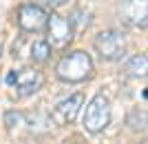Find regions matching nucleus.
<instances>
[{"label": "nucleus", "instance_id": "obj_12", "mask_svg": "<svg viewBox=\"0 0 148 144\" xmlns=\"http://www.w3.org/2000/svg\"><path fill=\"white\" fill-rule=\"evenodd\" d=\"M22 113L20 111H7L5 113V124H7V129H13V126H18V124H22Z\"/></svg>", "mask_w": 148, "mask_h": 144}, {"label": "nucleus", "instance_id": "obj_2", "mask_svg": "<svg viewBox=\"0 0 148 144\" xmlns=\"http://www.w3.org/2000/svg\"><path fill=\"white\" fill-rule=\"evenodd\" d=\"M95 51L99 53V58L104 62H119L126 58V51H128V42H126V36L117 29H106V31H99L95 36V42H93Z\"/></svg>", "mask_w": 148, "mask_h": 144}, {"label": "nucleus", "instance_id": "obj_6", "mask_svg": "<svg viewBox=\"0 0 148 144\" xmlns=\"http://www.w3.org/2000/svg\"><path fill=\"white\" fill-rule=\"evenodd\" d=\"M82 107H84V95H82V93H73V95H69V98H64V100H60L56 107H53V111H51L53 124H56V126L73 124L75 118L80 115Z\"/></svg>", "mask_w": 148, "mask_h": 144}, {"label": "nucleus", "instance_id": "obj_9", "mask_svg": "<svg viewBox=\"0 0 148 144\" xmlns=\"http://www.w3.org/2000/svg\"><path fill=\"white\" fill-rule=\"evenodd\" d=\"M126 73L130 78H146V71H148V56L146 53H135L126 60Z\"/></svg>", "mask_w": 148, "mask_h": 144}, {"label": "nucleus", "instance_id": "obj_7", "mask_svg": "<svg viewBox=\"0 0 148 144\" xmlns=\"http://www.w3.org/2000/svg\"><path fill=\"white\" fill-rule=\"evenodd\" d=\"M47 18H49V11L42 9L36 2H27L18 9V27L27 33H38L42 31L44 25H47Z\"/></svg>", "mask_w": 148, "mask_h": 144}, {"label": "nucleus", "instance_id": "obj_1", "mask_svg": "<svg viewBox=\"0 0 148 144\" xmlns=\"http://www.w3.org/2000/svg\"><path fill=\"white\" fill-rule=\"evenodd\" d=\"M95 71V64H93V58L88 56L86 51H71L66 56H62V60L56 67V75L58 80L66 82V84H77V82L88 80Z\"/></svg>", "mask_w": 148, "mask_h": 144}, {"label": "nucleus", "instance_id": "obj_8", "mask_svg": "<svg viewBox=\"0 0 148 144\" xmlns=\"http://www.w3.org/2000/svg\"><path fill=\"white\" fill-rule=\"evenodd\" d=\"M119 18L124 25L135 27V29H146L148 18V2L146 0H124L119 9Z\"/></svg>", "mask_w": 148, "mask_h": 144}, {"label": "nucleus", "instance_id": "obj_13", "mask_svg": "<svg viewBox=\"0 0 148 144\" xmlns=\"http://www.w3.org/2000/svg\"><path fill=\"white\" fill-rule=\"evenodd\" d=\"M31 2H36V5H40L42 9H56V7H62V5H66L69 0H31Z\"/></svg>", "mask_w": 148, "mask_h": 144}, {"label": "nucleus", "instance_id": "obj_11", "mask_svg": "<svg viewBox=\"0 0 148 144\" xmlns=\"http://www.w3.org/2000/svg\"><path fill=\"white\" fill-rule=\"evenodd\" d=\"M126 122H128V126L133 131H144V129H146V113L139 111V109H135V111H130V115H128Z\"/></svg>", "mask_w": 148, "mask_h": 144}, {"label": "nucleus", "instance_id": "obj_14", "mask_svg": "<svg viewBox=\"0 0 148 144\" xmlns=\"http://www.w3.org/2000/svg\"><path fill=\"white\" fill-rule=\"evenodd\" d=\"M0 56H2V42H0Z\"/></svg>", "mask_w": 148, "mask_h": 144}, {"label": "nucleus", "instance_id": "obj_4", "mask_svg": "<svg viewBox=\"0 0 148 144\" xmlns=\"http://www.w3.org/2000/svg\"><path fill=\"white\" fill-rule=\"evenodd\" d=\"M44 29L49 31V40L47 42L51 47H56V49H66L71 40H73V27L69 22V18L60 16V13H49V18H47V25Z\"/></svg>", "mask_w": 148, "mask_h": 144}, {"label": "nucleus", "instance_id": "obj_3", "mask_svg": "<svg viewBox=\"0 0 148 144\" xmlns=\"http://www.w3.org/2000/svg\"><path fill=\"white\" fill-rule=\"evenodd\" d=\"M111 124V102L104 93H97L88 100L86 109H84V118H82V126L88 133L97 135V133L106 131V126Z\"/></svg>", "mask_w": 148, "mask_h": 144}, {"label": "nucleus", "instance_id": "obj_5", "mask_svg": "<svg viewBox=\"0 0 148 144\" xmlns=\"http://www.w3.org/2000/svg\"><path fill=\"white\" fill-rule=\"evenodd\" d=\"M44 84V75L38 69H31V67H25V69L13 71V82L9 87L16 89V98H29V95L38 93Z\"/></svg>", "mask_w": 148, "mask_h": 144}, {"label": "nucleus", "instance_id": "obj_10", "mask_svg": "<svg viewBox=\"0 0 148 144\" xmlns=\"http://www.w3.org/2000/svg\"><path fill=\"white\" fill-rule=\"evenodd\" d=\"M51 47L47 40H36V42L31 44V49H29V56H31V60L36 64H44L47 60L51 58Z\"/></svg>", "mask_w": 148, "mask_h": 144}]
</instances>
